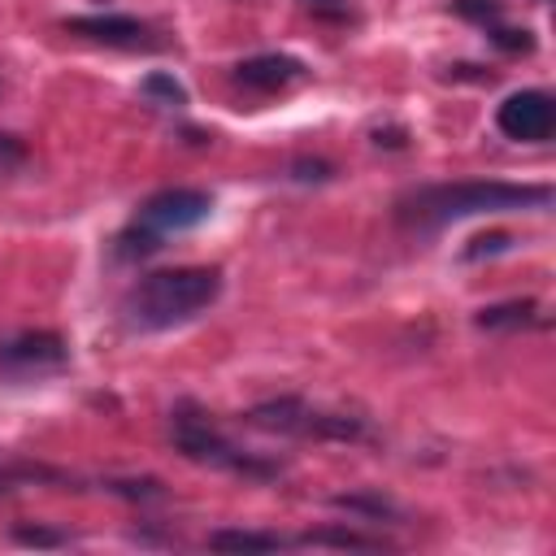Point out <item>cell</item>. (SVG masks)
Listing matches in <instances>:
<instances>
[{"label": "cell", "mask_w": 556, "mask_h": 556, "mask_svg": "<svg viewBox=\"0 0 556 556\" xmlns=\"http://www.w3.org/2000/svg\"><path fill=\"white\" fill-rule=\"evenodd\" d=\"M491 43L495 48H504V52H530L534 48V35L521 26V30H513V26H491Z\"/></svg>", "instance_id": "obj_20"}, {"label": "cell", "mask_w": 556, "mask_h": 556, "mask_svg": "<svg viewBox=\"0 0 556 556\" xmlns=\"http://www.w3.org/2000/svg\"><path fill=\"white\" fill-rule=\"evenodd\" d=\"M13 539H17V543H30V547H61V543H65V534L43 530V526H17Z\"/></svg>", "instance_id": "obj_22"}, {"label": "cell", "mask_w": 556, "mask_h": 556, "mask_svg": "<svg viewBox=\"0 0 556 556\" xmlns=\"http://www.w3.org/2000/svg\"><path fill=\"white\" fill-rule=\"evenodd\" d=\"M113 495H126V500H161L165 495V486L156 482V478H113V482H104Z\"/></svg>", "instance_id": "obj_17"}, {"label": "cell", "mask_w": 556, "mask_h": 556, "mask_svg": "<svg viewBox=\"0 0 556 556\" xmlns=\"http://www.w3.org/2000/svg\"><path fill=\"white\" fill-rule=\"evenodd\" d=\"M300 543L308 547H352V552H382L387 543L374 534H356V530H308L300 534Z\"/></svg>", "instance_id": "obj_14"}, {"label": "cell", "mask_w": 556, "mask_h": 556, "mask_svg": "<svg viewBox=\"0 0 556 556\" xmlns=\"http://www.w3.org/2000/svg\"><path fill=\"white\" fill-rule=\"evenodd\" d=\"M452 13L478 26H495L504 17V0H452Z\"/></svg>", "instance_id": "obj_15"}, {"label": "cell", "mask_w": 556, "mask_h": 556, "mask_svg": "<svg viewBox=\"0 0 556 556\" xmlns=\"http://www.w3.org/2000/svg\"><path fill=\"white\" fill-rule=\"evenodd\" d=\"M222 295V274L204 265H182V269H161L148 274L122 304L126 321L139 330H165L178 326L195 313H204Z\"/></svg>", "instance_id": "obj_2"}, {"label": "cell", "mask_w": 556, "mask_h": 556, "mask_svg": "<svg viewBox=\"0 0 556 556\" xmlns=\"http://www.w3.org/2000/svg\"><path fill=\"white\" fill-rule=\"evenodd\" d=\"M291 174H295L300 182H326V178L334 174V165H330V161H321V156H313V161H308V156H300V161L291 165Z\"/></svg>", "instance_id": "obj_21"}, {"label": "cell", "mask_w": 556, "mask_h": 556, "mask_svg": "<svg viewBox=\"0 0 556 556\" xmlns=\"http://www.w3.org/2000/svg\"><path fill=\"white\" fill-rule=\"evenodd\" d=\"M317 17H330V22H348L352 17V9H348V0H304Z\"/></svg>", "instance_id": "obj_23"}, {"label": "cell", "mask_w": 556, "mask_h": 556, "mask_svg": "<svg viewBox=\"0 0 556 556\" xmlns=\"http://www.w3.org/2000/svg\"><path fill=\"white\" fill-rule=\"evenodd\" d=\"M208 547L213 552H278L282 539L278 534H265V530H213L208 534Z\"/></svg>", "instance_id": "obj_12"}, {"label": "cell", "mask_w": 556, "mask_h": 556, "mask_svg": "<svg viewBox=\"0 0 556 556\" xmlns=\"http://www.w3.org/2000/svg\"><path fill=\"white\" fill-rule=\"evenodd\" d=\"M113 252H117V261H143V256L161 252V230L135 222V226H126V230L117 235V248H113Z\"/></svg>", "instance_id": "obj_13"}, {"label": "cell", "mask_w": 556, "mask_h": 556, "mask_svg": "<svg viewBox=\"0 0 556 556\" xmlns=\"http://www.w3.org/2000/svg\"><path fill=\"white\" fill-rule=\"evenodd\" d=\"M143 96H148V100H161V104H174V109H178V104H187L182 83H174V78H169V74H161V70L143 78Z\"/></svg>", "instance_id": "obj_16"}, {"label": "cell", "mask_w": 556, "mask_h": 556, "mask_svg": "<svg viewBox=\"0 0 556 556\" xmlns=\"http://www.w3.org/2000/svg\"><path fill=\"white\" fill-rule=\"evenodd\" d=\"M248 421L261 430H278V434H300V439H334V443H356L365 439V421L348 417V413H326L304 404L300 395H278V400H261L256 408H248Z\"/></svg>", "instance_id": "obj_3"}, {"label": "cell", "mask_w": 556, "mask_h": 556, "mask_svg": "<svg viewBox=\"0 0 556 556\" xmlns=\"http://www.w3.org/2000/svg\"><path fill=\"white\" fill-rule=\"evenodd\" d=\"M330 504H334V508H343V513H365V517H374V521H404V508H400L395 500H387V495H374V491L334 495Z\"/></svg>", "instance_id": "obj_11"}, {"label": "cell", "mask_w": 556, "mask_h": 556, "mask_svg": "<svg viewBox=\"0 0 556 556\" xmlns=\"http://www.w3.org/2000/svg\"><path fill=\"white\" fill-rule=\"evenodd\" d=\"M482 330H521L534 321V300H504V304H491L473 317Z\"/></svg>", "instance_id": "obj_10"}, {"label": "cell", "mask_w": 556, "mask_h": 556, "mask_svg": "<svg viewBox=\"0 0 556 556\" xmlns=\"http://www.w3.org/2000/svg\"><path fill=\"white\" fill-rule=\"evenodd\" d=\"M208 213H213V195L208 191H200V187H165V191L143 200L139 222L161 230V235H178V230L200 226Z\"/></svg>", "instance_id": "obj_5"}, {"label": "cell", "mask_w": 556, "mask_h": 556, "mask_svg": "<svg viewBox=\"0 0 556 556\" xmlns=\"http://www.w3.org/2000/svg\"><path fill=\"white\" fill-rule=\"evenodd\" d=\"M495 126L517 143H543L556 130V100L547 91H513L495 109Z\"/></svg>", "instance_id": "obj_6"}, {"label": "cell", "mask_w": 556, "mask_h": 556, "mask_svg": "<svg viewBox=\"0 0 556 556\" xmlns=\"http://www.w3.org/2000/svg\"><path fill=\"white\" fill-rule=\"evenodd\" d=\"M235 87L243 91H282L291 87L295 78H304V61L287 56V52H261V56H248L235 65Z\"/></svg>", "instance_id": "obj_9"}, {"label": "cell", "mask_w": 556, "mask_h": 556, "mask_svg": "<svg viewBox=\"0 0 556 556\" xmlns=\"http://www.w3.org/2000/svg\"><path fill=\"white\" fill-rule=\"evenodd\" d=\"M552 204V187L547 182H495V178H478V182H434V187H417L408 195L395 200V222L404 230H434L443 222L456 217H473V213H504V208H547Z\"/></svg>", "instance_id": "obj_1"}, {"label": "cell", "mask_w": 556, "mask_h": 556, "mask_svg": "<svg viewBox=\"0 0 556 556\" xmlns=\"http://www.w3.org/2000/svg\"><path fill=\"white\" fill-rule=\"evenodd\" d=\"M30 161V148H26V139L22 135H9V130H0V174H13V169H22Z\"/></svg>", "instance_id": "obj_19"}, {"label": "cell", "mask_w": 556, "mask_h": 556, "mask_svg": "<svg viewBox=\"0 0 556 556\" xmlns=\"http://www.w3.org/2000/svg\"><path fill=\"white\" fill-rule=\"evenodd\" d=\"M70 348L56 330H22L0 339V369L9 374H35V369H56L65 365Z\"/></svg>", "instance_id": "obj_7"}, {"label": "cell", "mask_w": 556, "mask_h": 556, "mask_svg": "<svg viewBox=\"0 0 556 556\" xmlns=\"http://www.w3.org/2000/svg\"><path fill=\"white\" fill-rule=\"evenodd\" d=\"M70 35H83L91 43H109V48H152V30L139 17L126 13H83V17H65Z\"/></svg>", "instance_id": "obj_8"}, {"label": "cell", "mask_w": 556, "mask_h": 556, "mask_svg": "<svg viewBox=\"0 0 556 556\" xmlns=\"http://www.w3.org/2000/svg\"><path fill=\"white\" fill-rule=\"evenodd\" d=\"M174 447L182 456L200 460V465H222V469H235V473H248V478H274L278 473V465L239 452L204 413H187V404L174 413Z\"/></svg>", "instance_id": "obj_4"}, {"label": "cell", "mask_w": 556, "mask_h": 556, "mask_svg": "<svg viewBox=\"0 0 556 556\" xmlns=\"http://www.w3.org/2000/svg\"><path fill=\"white\" fill-rule=\"evenodd\" d=\"M508 248H513V235H508V230L473 235L469 248H465V261H482V256H495V252H508Z\"/></svg>", "instance_id": "obj_18"}]
</instances>
